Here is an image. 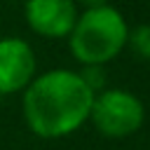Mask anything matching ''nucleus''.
<instances>
[{"label": "nucleus", "instance_id": "1", "mask_svg": "<svg viewBox=\"0 0 150 150\" xmlns=\"http://www.w3.org/2000/svg\"><path fill=\"white\" fill-rule=\"evenodd\" d=\"M91 101L94 91L77 70L52 68L38 73L21 91L23 122L38 138H66L89 122Z\"/></svg>", "mask_w": 150, "mask_h": 150}, {"label": "nucleus", "instance_id": "2", "mask_svg": "<svg viewBox=\"0 0 150 150\" xmlns=\"http://www.w3.org/2000/svg\"><path fill=\"white\" fill-rule=\"evenodd\" d=\"M129 23L110 2L94 9H80L77 21L66 38L70 56L80 66H105L127 49Z\"/></svg>", "mask_w": 150, "mask_h": 150}, {"label": "nucleus", "instance_id": "3", "mask_svg": "<svg viewBox=\"0 0 150 150\" xmlns=\"http://www.w3.org/2000/svg\"><path fill=\"white\" fill-rule=\"evenodd\" d=\"M89 122L105 138H129L143 127L145 105L129 89L105 87L103 91L94 94Z\"/></svg>", "mask_w": 150, "mask_h": 150}, {"label": "nucleus", "instance_id": "4", "mask_svg": "<svg viewBox=\"0 0 150 150\" xmlns=\"http://www.w3.org/2000/svg\"><path fill=\"white\" fill-rule=\"evenodd\" d=\"M38 75V56L30 42L16 35L0 38V96L23 91Z\"/></svg>", "mask_w": 150, "mask_h": 150}, {"label": "nucleus", "instance_id": "5", "mask_svg": "<svg viewBox=\"0 0 150 150\" xmlns=\"http://www.w3.org/2000/svg\"><path fill=\"white\" fill-rule=\"evenodd\" d=\"M75 0H23L26 26L47 40H66L77 21Z\"/></svg>", "mask_w": 150, "mask_h": 150}, {"label": "nucleus", "instance_id": "6", "mask_svg": "<svg viewBox=\"0 0 150 150\" xmlns=\"http://www.w3.org/2000/svg\"><path fill=\"white\" fill-rule=\"evenodd\" d=\"M127 47L143 61H150V23H138L129 28Z\"/></svg>", "mask_w": 150, "mask_h": 150}, {"label": "nucleus", "instance_id": "7", "mask_svg": "<svg viewBox=\"0 0 150 150\" xmlns=\"http://www.w3.org/2000/svg\"><path fill=\"white\" fill-rule=\"evenodd\" d=\"M77 73L94 94L105 89V66H82V70H77Z\"/></svg>", "mask_w": 150, "mask_h": 150}, {"label": "nucleus", "instance_id": "8", "mask_svg": "<svg viewBox=\"0 0 150 150\" xmlns=\"http://www.w3.org/2000/svg\"><path fill=\"white\" fill-rule=\"evenodd\" d=\"M75 5H77L80 9H94V7L110 5V0H75Z\"/></svg>", "mask_w": 150, "mask_h": 150}, {"label": "nucleus", "instance_id": "9", "mask_svg": "<svg viewBox=\"0 0 150 150\" xmlns=\"http://www.w3.org/2000/svg\"><path fill=\"white\" fill-rule=\"evenodd\" d=\"M16 2H23V0H16Z\"/></svg>", "mask_w": 150, "mask_h": 150}]
</instances>
